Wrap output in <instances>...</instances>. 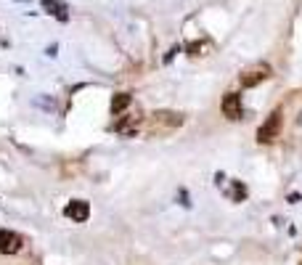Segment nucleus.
I'll return each instance as SVG.
<instances>
[{
    "instance_id": "obj_7",
    "label": "nucleus",
    "mask_w": 302,
    "mask_h": 265,
    "mask_svg": "<svg viewBox=\"0 0 302 265\" xmlns=\"http://www.w3.org/2000/svg\"><path fill=\"white\" fill-rule=\"evenodd\" d=\"M43 8H45L48 14L59 16V19H66V3L64 0H43Z\"/></svg>"
},
{
    "instance_id": "obj_2",
    "label": "nucleus",
    "mask_w": 302,
    "mask_h": 265,
    "mask_svg": "<svg viewBox=\"0 0 302 265\" xmlns=\"http://www.w3.org/2000/svg\"><path fill=\"white\" fill-rule=\"evenodd\" d=\"M183 122H186V117L181 114V111H154L151 114V127H154V133L156 130H165V127H181Z\"/></svg>"
},
{
    "instance_id": "obj_4",
    "label": "nucleus",
    "mask_w": 302,
    "mask_h": 265,
    "mask_svg": "<svg viewBox=\"0 0 302 265\" xmlns=\"http://www.w3.org/2000/svg\"><path fill=\"white\" fill-rule=\"evenodd\" d=\"M64 215L69 218V220H75V223H85L88 218H91V204H88L85 199H72L69 204H66Z\"/></svg>"
},
{
    "instance_id": "obj_8",
    "label": "nucleus",
    "mask_w": 302,
    "mask_h": 265,
    "mask_svg": "<svg viewBox=\"0 0 302 265\" xmlns=\"http://www.w3.org/2000/svg\"><path fill=\"white\" fill-rule=\"evenodd\" d=\"M130 93H117L114 98H111V111H114V114H120L122 109H127V106H130Z\"/></svg>"
},
{
    "instance_id": "obj_6",
    "label": "nucleus",
    "mask_w": 302,
    "mask_h": 265,
    "mask_svg": "<svg viewBox=\"0 0 302 265\" xmlns=\"http://www.w3.org/2000/svg\"><path fill=\"white\" fill-rule=\"evenodd\" d=\"M268 77H271V66L257 64L255 69H249V72H244V75H242V85L244 88H255V85H260V82H265Z\"/></svg>"
},
{
    "instance_id": "obj_3",
    "label": "nucleus",
    "mask_w": 302,
    "mask_h": 265,
    "mask_svg": "<svg viewBox=\"0 0 302 265\" xmlns=\"http://www.w3.org/2000/svg\"><path fill=\"white\" fill-rule=\"evenodd\" d=\"M220 109H223V114H226L228 120H242V117H244L242 95H239V93H226V95H223Z\"/></svg>"
},
{
    "instance_id": "obj_1",
    "label": "nucleus",
    "mask_w": 302,
    "mask_h": 265,
    "mask_svg": "<svg viewBox=\"0 0 302 265\" xmlns=\"http://www.w3.org/2000/svg\"><path fill=\"white\" fill-rule=\"evenodd\" d=\"M281 125H284V117H281V111L276 109L265 122H262L260 130H257V140H260V143H271V140H276L278 133H281Z\"/></svg>"
},
{
    "instance_id": "obj_5",
    "label": "nucleus",
    "mask_w": 302,
    "mask_h": 265,
    "mask_svg": "<svg viewBox=\"0 0 302 265\" xmlns=\"http://www.w3.org/2000/svg\"><path fill=\"white\" fill-rule=\"evenodd\" d=\"M19 249H21V236L8 228L0 231V255H16Z\"/></svg>"
},
{
    "instance_id": "obj_9",
    "label": "nucleus",
    "mask_w": 302,
    "mask_h": 265,
    "mask_svg": "<svg viewBox=\"0 0 302 265\" xmlns=\"http://www.w3.org/2000/svg\"><path fill=\"white\" fill-rule=\"evenodd\" d=\"M231 196H233V202H244L247 199V186H244L242 180H233L231 183Z\"/></svg>"
}]
</instances>
